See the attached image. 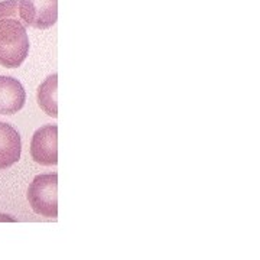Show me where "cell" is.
<instances>
[{
  "label": "cell",
  "mask_w": 260,
  "mask_h": 260,
  "mask_svg": "<svg viewBox=\"0 0 260 260\" xmlns=\"http://www.w3.org/2000/svg\"><path fill=\"white\" fill-rule=\"evenodd\" d=\"M18 0H5V2H0V19L18 18Z\"/></svg>",
  "instance_id": "ba28073f"
},
{
  "label": "cell",
  "mask_w": 260,
  "mask_h": 260,
  "mask_svg": "<svg viewBox=\"0 0 260 260\" xmlns=\"http://www.w3.org/2000/svg\"><path fill=\"white\" fill-rule=\"evenodd\" d=\"M32 159L44 167L58 164V126L45 124L38 129L30 142Z\"/></svg>",
  "instance_id": "277c9868"
},
{
  "label": "cell",
  "mask_w": 260,
  "mask_h": 260,
  "mask_svg": "<svg viewBox=\"0 0 260 260\" xmlns=\"http://www.w3.org/2000/svg\"><path fill=\"white\" fill-rule=\"evenodd\" d=\"M22 140L18 130L9 123L0 121V169L15 165L20 159Z\"/></svg>",
  "instance_id": "8992f818"
},
{
  "label": "cell",
  "mask_w": 260,
  "mask_h": 260,
  "mask_svg": "<svg viewBox=\"0 0 260 260\" xmlns=\"http://www.w3.org/2000/svg\"><path fill=\"white\" fill-rule=\"evenodd\" d=\"M38 103L51 117H58V75L48 77L38 88Z\"/></svg>",
  "instance_id": "52a82bcc"
},
{
  "label": "cell",
  "mask_w": 260,
  "mask_h": 260,
  "mask_svg": "<svg viewBox=\"0 0 260 260\" xmlns=\"http://www.w3.org/2000/svg\"><path fill=\"white\" fill-rule=\"evenodd\" d=\"M19 16L25 26L51 28L58 19V0H19Z\"/></svg>",
  "instance_id": "3957f363"
},
{
  "label": "cell",
  "mask_w": 260,
  "mask_h": 260,
  "mask_svg": "<svg viewBox=\"0 0 260 260\" xmlns=\"http://www.w3.org/2000/svg\"><path fill=\"white\" fill-rule=\"evenodd\" d=\"M26 93L16 78L0 77V114H15L23 109Z\"/></svg>",
  "instance_id": "5b68a950"
},
{
  "label": "cell",
  "mask_w": 260,
  "mask_h": 260,
  "mask_svg": "<svg viewBox=\"0 0 260 260\" xmlns=\"http://www.w3.org/2000/svg\"><path fill=\"white\" fill-rule=\"evenodd\" d=\"M29 54L28 32L18 18L0 19V65L18 68Z\"/></svg>",
  "instance_id": "6da1fadb"
},
{
  "label": "cell",
  "mask_w": 260,
  "mask_h": 260,
  "mask_svg": "<svg viewBox=\"0 0 260 260\" xmlns=\"http://www.w3.org/2000/svg\"><path fill=\"white\" fill-rule=\"evenodd\" d=\"M28 201L37 214L55 218L58 215V175L41 174L34 178L28 188Z\"/></svg>",
  "instance_id": "7a4b0ae2"
}]
</instances>
